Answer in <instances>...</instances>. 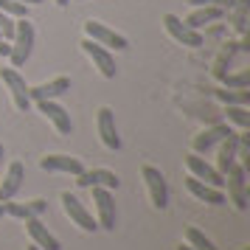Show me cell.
<instances>
[{
    "label": "cell",
    "mask_w": 250,
    "mask_h": 250,
    "mask_svg": "<svg viewBox=\"0 0 250 250\" xmlns=\"http://www.w3.org/2000/svg\"><path fill=\"white\" fill-rule=\"evenodd\" d=\"M236 146H239V132H230L219 141V155H216V166L214 169L225 177V171L236 163Z\"/></svg>",
    "instance_id": "21"
},
{
    "label": "cell",
    "mask_w": 250,
    "mask_h": 250,
    "mask_svg": "<svg viewBox=\"0 0 250 250\" xmlns=\"http://www.w3.org/2000/svg\"><path fill=\"white\" fill-rule=\"evenodd\" d=\"M79 45H82V51L93 59V65L99 68V73H102L104 79H115V57L110 54V48L93 42L90 37H87V40H82Z\"/></svg>",
    "instance_id": "6"
},
{
    "label": "cell",
    "mask_w": 250,
    "mask_h": 250,
    "mask_svg": "<svg viewBox=\"0 0 250 250\" xmlns=\"http://www.w3.org/2000/svg\"><path fill=\"white\" fill-rule=\"evenodd\" d=\"M236 51H239V42H228V45L219 51L214 68H211V76H214V79H222L225 73H230V62H233V57H236Z\"/></svg>",
    "instance_id": "23"
},
{
    "label": "cell",
    "mask_w": 250,
    "mask_h": 250,
    "mask_svg": "<svg viewBox=\"0 0 250 250\" xmlns=\"http://www.w3.org/2000/svg\"><path fill=\"white\" fill-rule=\"evenodd\" d=\"M70 90V79L68 76H57V79L45 82V84H37V87H28V99L31 102H45V99H57L62 93Z\"/></svg>",
    "instance_id": "18"
},
{
    "label": "cell",
    "mask_w": 250,
    "mask_h": 250,
    "mask_svg": "<svg viewBox=\"0 0 250 250\" xmlns=\"http://www.w3.org/2000/svg\"><path fill=\"white\" fill-rule=\"evenodd\" d=\"M0 216H6V208H3V203H0Z\"/></svg>",
    "instance_id": "36"
},
{
    "label": "cell",
    "mask_w": 250,
    "mask_h": 250,
    "mask_svg": "<svg viewBox=\"0 0 250 250\" xmlns=\"http://www.w3.org/2000/svg\"><path fill=\"white\" fill-rule=\"evenodd\" d=\"M25 230H28V236H31V242H34L37 248H42V250H62L59 239L54 236V233H51L42 222H40V216L25 219Z\"/></svg>",
    "instance_id": "17"
},
{
    "label": "cell",
    "mask_w": 250,
    "mask_h": 250,
    "mask_svg": "<svg viewBox=\"0 0 250 250\" xmlns=\"http://www.w3.org/2000/svg\"><path fill=\"white\" fill-rule=\"evenodd\" d=\"M40 169L42 171H59V174H82L84 166H82L79 158H70V155H45L40 160Z\"/></svg>",
    "instance_id": "14"
},
{
    "label": "cell",
    "mask_w": 250,
    "mask_h": 250,
    "mask_svg": "<svg viewBox=\"0 0 250 250\" xmlns=\"http://www.w3.org/2000/svg\"><path fill=\"white\" fill-rule=\"evenodd\" d=\"M186 3H188V6H194V9H197V6H219V9H233V3H236V0H186Z\"/></svg>",
    "instance_id": "30"
},
{
    "label": "cell",
    "mask_w": 250,
    "mask_h": 250,
    "mask_svg": "<svg viewBox=\"0 0 250 250\" xmlns=\"http://www.w3.org/2000/svg\"><path fill=\"white\" fill-rule=\"evenodd\" d=\"M17 3H25V6H37V3H42V0H17Z\"/></svg>",
    "instance_id": "32"
},
{
    "label": "cell",
    "mask_w": 250,
    "mask_h": 250,
    "mask_svg": "<svg viewBox=\"0 0 250 250\" xmlns=\"http://www.w3.org/2000/svg\"><path fill=\"white\" fill-rule=\"evenodd\" d=\"M62 208H65V214L70 216V222L79 225L84 233H96V230H99V222L93 219V214L70 191H62Z\"/></svg>",
    "instance_id": "5"
},
{
    "label": "cell",
    "mask_w": 250,
    "mask_h": 250,
    "mask_svg": "<svg viewBox=\"0 0 250 250\" xmlns=\"http://www.w3.org/2000/svg\"><path fill=\"white\" fill-rule=\"evenodd\" d=\"M141 177L146 180L149 186V197H152V205L155 208H166L169 205V188H166V177L160 174V169H155V166H144L141 169Z\"/></svg>",
    "instance_id": "9"
},
{
    "label": "cell",
    "mask_w": 250,
    "mask_h": 250,
    "mask_svg": "<svg viewBox=\"0 0 250 250\" xmlns=\"http://www.w3.org/2000/svg\"><path fill=\"white\" fill-rule=\"evenodd\" d=\"M219 82H222L225 87H233V90L250 87V70H242V73H225V76H222Z\"/></svg>",
    "instance_id": "27"
},
{
    "label": "cell",
    "mask_w": 250,
    "mask_h": 250,
    "mask_svg": "<svg viewBox=\"0 0 250 250\" xmlns=\"http://www.w3.org/2000/svg\"><path fill=\"white\" fill-rule=\"evenodd\" d=\"M96 126H99V135H102L104 146L110 149V152H118V149H121V138H118V129H115V113L110 107H102V110H99Z\"/></svg>",
    "instance_id": "13"
},
{
    "label": "cell",
    "mask_w": 250,
    "mask_h": 250,
    "mask_svg": "<svg viewBox=\"0 0 250 250\" xmlns=\"http://www.w3.org/2000/svg\"><path fill=\"white\" fill-rule=\"evenodd\" d=\"M186 242H188V248H194V250H219L200 228H191V225L186 228Z\"/></svg>",
    "instance_id": "24"
},
{
    "label": "cell",
    "mask_w": 250,
    "mask_h": 250,
    "mask_svg": "<svg viewBox=\"0 0 250 250\" xmlns=\"http://www.w3.org/2000/svg\"><path fill=\"white\" fill-rule=\"evenodd\" d=\"M0 166H3V144H0Z\"/></svg>",
    "instance_id": "34"
},
{
    "label": "cell",
    "mask_w": 250,
    "mask_h": 250,
    "mask_svg": "<svg viewBox=\"0 0 250 250\" xmlns=\"http://www.w3.org/2000/svg\"><path fill=\"white\" fill-rule=\"evenodd\" d=\"M93 188V203H96V211H99V228L104 230H115V200L110 188H102V186H90Z\"/></svg>",
    "instance_id": "8"
},
{
    "label": "cell",
    "mask_w": 250,
    "mask_h": 250,
    "mask_svg": "<svg viewBox=\"0 0 250 250\" xmlns=\"http://www.w3.org/2000/svg\"><path fill=\"white\" fill-rule=\"evenodd\" d=\"M84 34L90 37L93 42H99V45H104V48H115V51H126V48H129L124 34L107 28V25L99 23V20H87V23H84Z\"/></svg>",
    "instance_id": "4"
},
{
    "label": "cell",
    "mask_w": 250,
    "mask_h": 250,
    "mask_svg": "<svg viewBox=\"0 0 250 250\" xmlns=\"http://www.w3.org/2000/svg\"><path fill=\"white\" fill-rule=\"evenodd\" d=\"M225 14H228V9H219V6H197V9L183 20V23L188 25V28H197V31H200L203 25L216 23V20H222Z\"/></svg>",
    "instance_id": "22"
},
{
    "label": "cell",
    "mask_w": 250,
    "mask_h": 250,
    "mask_svg": "<svg viewBox=\"0 0 250 250\" xmlns=\"http://www.w3.org/2000/svg\"><path fill=\"white\" fill-rule=\"evenodd\" d=\"M9 51H12V42L9 40H0V57H9Z\"/></svg>",
    "instance_id": "31"
},
{
    "label": "cell",
    "mask_w": 250,
    "mask_h": 250,
    "mask_svg": "<svg viewBox=\"0 0 250 250\" xmlns=\"http://www.w3.org/2000/svg\"><path fill=\"white\" fill-rule=\"evenodd\" d=\"M177 250H194V248H188V245H180V248H177Z\"/></svg>",
    "instance_id": "35"
},
{
    "label": "cell",
    "mask_w": 250,
    "mask_h": 250,
    "mask_svg": "<svg viewBox=\"0 0 250 250\" xmlns=\"http://www.w3.org/2000/svg\"><path fill=\"white\" fill-rule=\"evenodd\" d=\"M233 129H230V124H211V126H205L203 132H197L191 141V149L197 152V155H203V152H211L214 146H219V141L225 135H230Z\"/></svg>",
    "instance_id": "11"
},
{
    "label": "cell",
    "mask_w": 250,
    "mask_h": 250,
    "mask_svg": "<svg viewBox=\"0 0 250 250\" xmlns=\"http://www.w3.org/2000/svg\"><path fill=\"white\" fill-rule=\"evenodd\" d=\"M70 3H73V0H70ZM76 3H84V0H76Z\"/></svg>",
    "instance_id": "38"
},
{
    "label": "cell",
    "mask_w": 250,
    "mask_h": 250,
    "mask_svg": "<svg viewBox=\"0 0 250 250\" xmlns=\"http://www.w3.org/2000/svg\"><path fill=\"white\" fill-rule=\"evenodd\" d=\"M37 110L45 115L51 124L57 126L59 135H70L73 132V121H70V113L62 107V104H57L54 99H45V102H37Z\"/></svg>",
    "instance_id": "10"
},
{
    "label": "cell",
    "mask_w": 250,
    "mask_h": 250,
    "mask_svg": "<svg viewBox=\"0 0 250 250\" xmlns=\"http://www.w3.org/2000/svg\"><path fill=\"white\" fill-rule=\"evenodd\" d=\"M34 25L28 23V17H20L14 20V37H12V51H9V59H12V68H23L31 51H34Z\"/></svg>",
    "instance_id": "1"
},
{
    "label": "cell",
    "mask_w": 250,
    "mask_h": 250,
    "mask_svg": "<svg viewBox=\"0 0 250 250\" xmlns=\"http://www.w3.org/2000/svg\"><path fill=\"white\" fill-rule=\"evenodd\" d=\"M225 115L230 124H236L239 129H248L250 126V113L248 107H242V104H225Z\"/></svg>",
    "instance_id": "26"
},
{
    "label": "cell",
    "mask_w": 250,
    "mask_h": 250,
    "mask_svg": "<svg viewBox=\"0 0 250 250\" xmlns=\"http://www.w3.org/2000/svg\"><path fill=\"white\" fill-rule=\"evenodd\" d=\"M214 96L222 104H242V107L250 104V90L248 87H242V90H233V87H228V90H214Z\"/></svg>",
    "instance_id": "25"
},
{
    "label": "cell",
    "mask_w": 250,
    "mask_h": 250,
    "mask_svg": "<svg viewBox=\"0 0 250 250\" xmlns=\"http://www.w3.org/2000/svg\"><path fill=\"white\" fill-rule=\"evenodd\" d=\"M70 0H57V6H62V9H65V6H68Z\"/></svg>",
    "instance_id": "33"
},
{
    "label": "cell",
    "mask_w": 250,
    "mask_h": 250,
    "mask_svg": "<svg viewBox=\"0 0 250 250\" xmlns=\"http://www.w3.org/2000/svg\"><path fill=\"white\" fill-rule=\"evenodd\" d=\"M118 174L110 169H93V171H82V174H76V186L79 188H90V186H102V188H110V191H115L118 188Z\"/></svg>",
    "instance_id": "15"
},
{
    "label": "cell",
    "mask_w": 250,
    "mask_h": 250,
    "mask_svg": "<svg viewBox=\"0 0 250 250\" xmlns=\"http://www.w3.org/2000/svg\"><path fill=\"white\" fill-rule=\"evenodd\" d=\"M0 79H3V84L9 87V93H12V102L14 107L20 110V113H25L28 107H31V99H28V84H25V79L17 73L14 68H0Z\"/></svg>",
    "instance_id": "7"
},
{
    "label": "cell",
    "mask_w": 250,
    "mask_h": 250,
    "mask_svg": "<svg viewBox=\"0 0 250 250\" xmlns=\"http://www.w3.org/2000/svg\"><path fill=\"white\" fill-rule=\"evenodd\" d=\"M6 208V216H14V219H31V216H42L48 211V200L37 197V200H28V203H12L6 200L3 203Z\"/></svg>",
    "instance_id": "16"
},
{
    "label": "cell",
    "mask_w": 250,
    "mask_h": 250,
    "mask_svg": "<svg viewBox=\"0 0 250 250\" xmlns=\"http://www.w3.org/2000/svg\"><path fill=\"white\" fill-rule=\"evenodd\" d=\"M25 250H42V248H37V245H31V248H25Z\"/></svg>",
    "instance_id": "37"
},
{
    "label": "cell",
    "mask_w": 250,
    "mask_h": 250,
    "mask_svg": "<svg viewBox=\"0 0 250 250\" xmlns=\"http://www.w3.org/2000/svg\"><path fill=\"white\" fill-rule=\"evenodd\" d=\"M23 180H25V166L20 163V160H14L12 166H9V171H6V177H3V183H0V203L12 200L14 194L20 191V186H23Z\"/></svg>",
    "instance_id": "19"
},
{
    "label": "cell",
    "mask_w": 250,
    "mask_h": 250,
    "mask_svg": "<svg viewBox=\"0 0 250 250\" xmlns=\"http://www.w3.org/2000/svg\"><path fill=\"white\" fill-rule=\"evenodd\" d=\"M0 34H3V40H9V42H12V37H14V17H9L6 12H0Z\"/></svg>",
    "instance_id": "29"
},
{
    "label": "cell",
    "mask_w": 250,
    "mask_h": 250,
    "mask_svg": "<svg viewBox=\"0 0 250 250\" xmlns=\"http://www.w3.org/2000/svg\"><path fill=\"white\" fill-rule=\"evenodd\" d=\"M186 166H188V171H191L197 180L208 183V186H214V188H225V177L219 174V171L211 166V163H205L197 152H191V155H186Z\"/></svg>",
    "instance_id": "12"
},
{
    "label": "cell",
    "mask_w": 250,
    "mask_h": 250,
    "mask_svg": "<svg viewBox=\"0 0 250 250\" xmlns=\"http://www.w3.org/2000/svg\"><path fill=\"white\" fill-rule=\"evenodd\" d=\"M186 188L197 197V200H203V203H208V205H222L225 203V191L222 188H214V186H208V183H203V180H197V177H186Z\"/></svg>",
    "instance_id": "20"
},
{
    "label": "cell",
    "mask_w": 250,
    "mask_h": 250,
    "mask_svg": "<svg viewBox=\"0 0 250 250\" xmlns=\"http://www.w3.org/2000/svg\"><path fill=\"white\" fill-rule=\"evenodd\" d=\"M0 12H6L9 17L20 20V17H28V6L17 3V0H0Z\"/></svg>",
    "instance_id": "28"
},
{
    "label": "cell",
    "mask_w": 250,
    "mask_h": 250,
    "mask_svg": "<svg viewBox=\"0 0 250 250\" xmlns=\"http://www.w3.org/2000/svg\"><path fill=\"white\" fill-rule=\"evenodd\" d=\"M163 28L169 31L171 40H177L180 45H188V48H200L205 42V37L197 31V28H188L183 23L177 14H163Z\"/></svg>",
    "instance_id": "3"
},
{
    "label": "cell",
    "mask_w": 250,
    "mask_h": 250,
    "mask_svg": "<svg viewBox=\"0 0 250 250\" xmlns=\"http://www.w3.org/2000/svg\"><path fill=\"white\" fill-rule=\"evenodd\" d=\"M225 186L230 194V203L236 205V211H248V169L242 163H233L225 171Z\"/></svg>",
    "instance_id": "2"
}]
</instances>
